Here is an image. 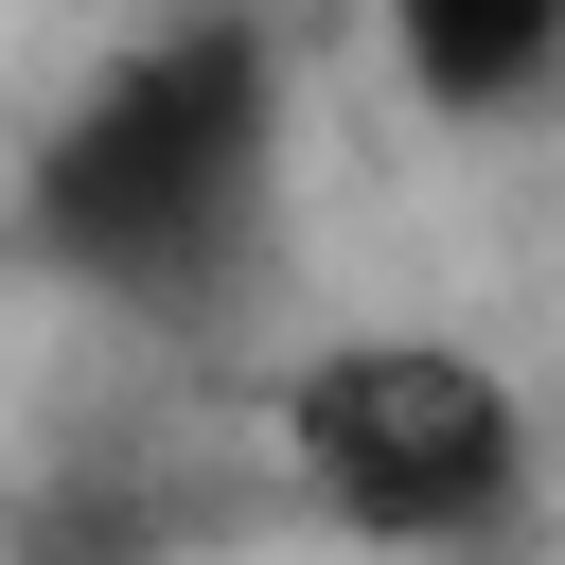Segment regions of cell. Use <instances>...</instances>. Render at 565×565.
<instances>
[{
  "mask_svg": "<svg viewBox=\"0 0 565 565\" xmlns=\"http://www.w3.org/2000/svg\"><path fill=\"white\" fill-rule=\"evenodd\" d=\"M282 212V35L247 0L141 18L18 159V247L88 300H212Z\"/></svg>",
  "mask_w": 565,
  "mask_h": 565,
  "instance_id": "1",
  "label": "cell"
},
{
  "mask_svg": "<svg viewBox=\"0 0 565 565\" xmlns=\"http://www.w3.org/2000/svg\"><path fill=\"white\" fill-rule=\"evenodd\" d=\"M265 459H282V494L335 547H388V565L512 547L530 494H547V424H530L512 353H477L441 318H335V335H300L265 371Z\"/></svg>",
  "mask_w": 565,
  "mask_h": 565,
  "instance_id": "2",
  "label": "cell"
},
{
  "mask_svg": "<svg viewBox=\"0 0 565 565\" xmlns=\"http://www.w3.org/2000/svg\"><path fill=\"white\" fill-rule=\"evenodd\" d=\"M371 53L441 141H512L565 106V0H371Z\"/></svg>",
  "mask_w": 565,
  "mask_h": 565,
  "instance_id": "3",
  "label": "cell"
}]
</instances>
